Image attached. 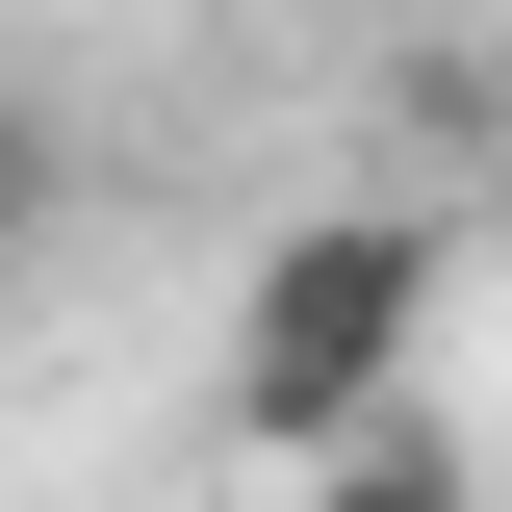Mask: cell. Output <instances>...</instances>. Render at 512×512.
Segmentation results:
<instances>
[{
  "mask_svg": "<svg viewBox=\"0 0 512 512\" xmlns=\"http://www.w3.org/2000/svg\"><path fill=\"white\" fill-rule=\"evenodd\" d=\"M52 231H77V128H52V103H0V256H52Z\"/></svg>",
  "mask_w": 512,
  "mask_h": 512,
  "instance_id": "obj_2",
  "label": "cell"
},
{
  "mask_svg": "<svg viewBox=\"0 0 512 512\" xmlns=\"http://www.w3.org/2000/svg\"><path fill=\"white\" fill-rule=\"evenodd\" d=\"M410 333H436V231H410V205H308V231L231 282V436L308 461L333 410L410 384Z\"/></svg>",
  "mask_w": 512,
  "mask_h": 512,
  "instance_id": "obj_1",
  "label": "cell"
}]
</instances>
